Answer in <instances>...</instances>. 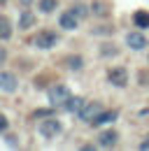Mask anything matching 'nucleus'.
<instances>
[{"label":"nucleus","mask_w":149,"mask_h":151,"mask_svg":"<svg viewBox=\"0 0 149 151\" xmlns=\"http://www.w3.org/2000/svg\"><path fill=\"white\" fill-rule=\"evenodd\" d=\"M70 100V91H68V86H63V84H56L54 88H49V102L58 107V105H65Z\"/></svg>","instance_id":"f257e3e1"},{"label":"nucleus","mask_w":149,"mask_h":151,"mask_svg":"<svg viewBox=\"0 0 149 151\" xmlns=\"http://www.w3.org/2000/svg\"><path fill=\"white\" fill-rule=\"evenodd\" d=\"M33 42H35L37 49H51V47H56L58 37H56V33H51V30H40Z\"/></svg>","instance_id":"f03ea898"},{"label":"nucleus","mask_w":149,"mask_h":151,"mask_svg":"<svg viewBox=\"0 0 149 151\" xmlns=\"http://www.w3.org/2000/svg\"><path fill=\"white\" fill-rule=\"evenodd\" d=\"M61 130H63V126H61V121H56V119H47V121L40 123V132H42L47 139H54Z\"/></svg>","instance_id":"7ed1b4c3"},{"label":"nucleus","mask_w":149,"mask_h":151,"mask_svg":"<svg viewBox=\"0 0 149 151\" xmlns=\"http://www.w3.org/2000/svg\"><path fill=\"white\" fill-rule=\"evenodd\" d=\"M100 114H103L100 102H86V105H84V109L79 112V119H82V121H86V123H93V119H98Z\"/></svg>","instance_id":"20e7f679"},{"label":"nucleus","mask_w":149,"mask_h":151,"mask_svg":"<svg viewBox=\"0 0 149 151\" xmlns=\"http://www.w3.org/2000/svg\"><path fill=\"white\" fill-rule=\"evenodd\" d=\"M107 79L114 86H126L128 84V72H126V68H112L107 72Z\"/></svg>","instance_id":"39448f33"},{"label":"nucleus","mask_w":149,"mask_h":151,"mask_svg":"<svg viewBox=\"0 0 149 151\" xmlns=\"http://www.w3.org/2000/svg\"><path fill=\"white\" fill-rule=\"evenodd\" d=\"M17 77L12 75V72H0V91H5V93H14L17 91Z\"/></svg>","instance_id":"423d86ee"},{"label":"nucleus","mask_w":149,"mask_h":151,"mask_svg":"<svg viewBox=\"0 0 149 151\" xmlns=\"http://www.w3.org/2000/svg\"><path fill=\"white\" fill-rule=\"evenodd\" d=\"M126 44H128L130 49L140 51V49L147 47V37H145L142 33H128V35H126Z\"/></svg>","instance_id":"0eeeda50"},{"label":"nucleus","mask_w":149,"mask_h":151,"mask_svg":"<svg viewBox=\"0 0 149 151\" xmlns=\"http://www.w3.org/2000/svg\"><path fill=\"white\" fill-rule=\"evenodd\" d=\"M84 105H86V100H84V98H79V95H74V98H72V95H70V100H68L63 107H65L70 114H77V116H79V112L84 109Z\"/></svg>","instance_id":"6e6552de"},{"label":"nucleus","mask_w":149,"mask_h":151,"mask_svg":"<svg viewBox=\"0 0 149 151\" xmlns=\"http://www.w3.org/2000/svg\"><path fill=\"white\" fill-rule=\"evenodd\" d=\"M116 139H119L116 130H103V132H100V137H98V144L105 147V149H110V147L116 144Z\"/></svg>","instance_id":"1a4fd4ad"},{"label":"nucleus","mask_w":149,"mask_h":151,"mask_svg":"<svg viewBox=\"0 0 149 151\" xmlns=\"http://www.w3.org/2000/svg\"><path fill=\"white\" fill-rule=\"evenodd\" d=\"M58 23H61V28H65V30H74V28H77V17H74L72 12H65V14H61Z\"/></svg>","instance_id":"9d476101"},{"label":"nucleus","mask_w":149,"mask_h":151,"mask_svg":"<svg viewBox=\"0 0 149 151\" xmlns=\"http://www.w3.org/2000/svg\"><path fill=\"white\" fill-rule=\"evenodd\" d=\"M33 23H35V14H33L30 9H23V12H21V17H19V28H21V30H26V28H30Z\"/></svg>","instance_id":"9b49d317"},{"label":"nucleus","mask_w":149,"mask_h":151,"mask_svg":"<svg viewBox=\"0 0 149 151\" xmlns=\"http://www.w3.org/2000/svg\"><path fill=\"white\" fill-rule=\"evenodd\" d=\"M12 37V23L7 17H0V40H9Z\"/></svg>","instance_id":"f8f14e48"},{"label":"nucleus","mask_w":149,"mask_h":151,"mask_svg":"<svg viewBox=\"0 0 149 151\" xmlns=\"http://www.w3.org/2000/svg\"><path fill=\"white\" fill-rule=\"evenodd\" d=\"M116 119V112H103L98 119H93V126H103V123H110Z\"/></svg>","instance_id":"ddd939ff"},{"label":"nucleus","mask_w":149,"mask_h":151,"mask_svg":"<svg viewBox=\"0 0 149 151\" xmlns=\"http://www.w3.org/2000/svg\"><path fill=\"white\" fill-rule=\"evenodd\" d=\"M135 26L137 28H149V14L147 12H135Z\"/></svg>","instance_id":"4468645a"},{"label":"nucleus","mask_w":149,"mask_h":151,"mask_svg":"<svg viewBox=\"0 0 149 151\" xmlns=\"http://www.w3.org/2000/svg\"><path fill=\"white\" fill-rule=\"evenodd\" d=\"M70 12H72L77 19H84V17H89V7H84V5H74Z\"/></svg>","instance_id":"2eb2a0df"},{"label":"nucleus","mask_w":149,"mask_h":151,"mask_svg":"<svg viewBox=\"0 0 149 151\" xmlns=\"http://www.w3.org/2000/svg\"><path fill=\"white\" fill-rule=\"evenodd\" d=\"M40 9H42L44 14L54 12V9H56V0H40Z\"/></svg>","instance_id":"dca6fc26"},{"label":"nucleus","mask_w":149,"mask_h":151,"mask_svg":"<svg viewBox=\"0 0 149 151\" xmlns=\"http://www.w3.org/2000/svg\"><path fill=\"white\" fill-rule=\"evenodd\" d=\"M82 63H84V60H82L79 56H70L68 58V68H70V70H82Z\"/></svg>","instance_id":"f3484780"},{"label":"nucleus","mask_w":149,"mask_h":151,"mask_svg":"<svg viewBox=\"0 0 149 151\" xmlns=\"http://www.w3.org/2000/svg\"><path fill=\"white\" fill-rule=\"evenodd\" d=\"M5 128H7V119H5V116H2V114H0V132L5 130Z\"/></svg>","instance_id":"a211bd4d"},{"label":"nucleus","mask_w":149,"mask_h":151,"mask_svg":"<svg viewBox=\"0 0 149 151\" xmlns=\"http://www.w3.org/2000/svg\"><path fill=\"white\" fill-rule=\"evenodd\" d=\"M5 58H7V51H5V49H0V65L5 63Z\"/></svg>","instance_id":"6ab92c4d"},{"label":"nucleus","mask_w":149,"mask_h":151,"mask_svg":"<svg viewBox=\"0 0 149 151\" xmlns=\"http://www.w3.org/2000/svg\"><path fill=\"white\" fill-rule=\"evenodd\" d=\"M140 149H149V142H142V144H140Z\"/></svg>","instance_id":"aec40b11"},{"label":"nucleus","mask_w":149,"mask_h":151,"mask_svg":"<svg viewBox=\"0 0 149 151\" xmlns=\"http://www.w3.org/2000/svg\"><path fill=\"white\" fill-rule=\"evenodd\" d=\"M21 2H23V5H30V0H21Z\"/></svg>","instance_id":"412c9836"},{"label":"nucleus","mask_w":149,"mask_h":151,"mask_svg":"<svg viewBox=\"0 0 149 151\" xmlns=\"http://www.w3.org/2000/svg\"><path fill=\"white\" fill-rule=\"evenodd\" d=\"M0 2H7V0H0Z\"/></svg>","instance_id":"4be33fe9"}]
</instances>
